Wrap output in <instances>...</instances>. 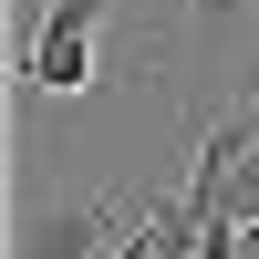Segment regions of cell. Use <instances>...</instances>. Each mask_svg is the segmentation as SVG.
<instances>
[{
	"label": "cell",
	"instance_id": "5b68a950",
	"mask_svg": "<svg viewBox=\"0 0 259 259\" xmlns=\"http://www.w3.org/2000/svg\"><path fill=\"white\" fill-rule=\"evenodd\" d=\"M104 11H114V0H52L41 21H52V31H104Z\"/></svg>",
	"mask_w": 259,
	"mask_h": 259
},
{
	"label": "cell",
	"instance_id": "52a82bcc",
	"mask_svg": "<svg viewBox=\"0 0 259 259\" xmlns=\"http://www.w3.org/2000/svg\"><path fill=\"white\" fill-rule=\"evenodd\" d=\"M239 259H259V218H249V239H239Z\"/></svg>",
	"mask_w": 259,
	"mask_h": 259
},
{
	"label": "cell",
	"instance_id": "8992f818",
	"mask_svg": "<svg viewBox=\"0 0 259 259\" xmlns=\"http://www.w3.org/2000/svg\"><path fill=\"white\" fill-rule=\"evenodd\" d=\"M239 94H249V104H259V62H249V73H239Z\"/></svg>",
	"mask_w": 259,
	"mask_h": 259
},
{
	"label": "cell",
	"instance_id": "3957f363",
	"mask_svg": "<svg viewBox=\"0 0 259 259\" xmlns=\"http://www.w3.org/2000/svg\"><path fill=\"white\" fill-rule=\"evenodd\" d=\"M249 11H259V0H187V41H228Z\"/></svg>",
	"mask_w": 259,
	"mask_h": 259
},
{
	"label": "cell",
	"instance_id": "7a4b0ae2",
	"mask_svg": "<svg viewBox=\"0 0 259 259\" xmlns=\"http://www.w3.org/2000/svg\"><path fill=\"white\" fill-rule=\"evenodd\" d=\"M21 73H31V94H94V31H52V21H41V41H31V62H21Z\"/></svg>",
	"mask_w": 259,
	"mask_h": 259
},
{
	"label": "cell",
	"instance_id": "6da1fadb",
	"mask_svg": "<svg viewBox=\"0 0 259 259\" xmlns=\"http://www.w3.org/2000/svg\"><path fill=\"white\" fill-rule=\"evenodd\" d=\"M124 239H135V207L124 197H31L11 228V259H114Z\"/></svg>",
	"mask_w": 259,
	"mask_h": 259
},
{
	"label": "cell",
	"instance_id": "277c9868",
	"mask_svg": "<svg viewBox=\"0 0 259 259\" xmlns=\"http://www.w3.org/2000/svg\"><path fill=\"white\" fill-rule=\"evenodd\" d=\"M218 218H239V228L259 218V145H249L239 166H228V197H218Z\"/></svg>",
	"mask_w": 259,
	"mask_h": 259
}]
</instances>
